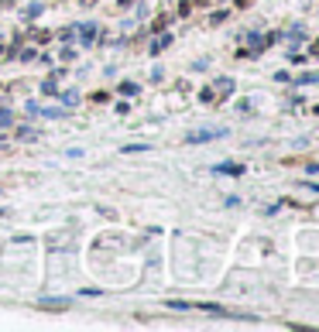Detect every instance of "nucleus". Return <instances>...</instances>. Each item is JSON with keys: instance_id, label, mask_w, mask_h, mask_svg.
Listing matches in <instances>:
<instances>
[{"instance_id": "39448f33", "label": "nucleus", "mask_w": 319, "mask_h": 332, "mask_svg": "<svg viewBox=\"0 0 319 332\" xmlns=\"http://www.w3.org/2000/svg\"><path fill=\"white\" fill-rule=\"evenodd\" d=\"M168 45H172V34H161V38H155V41H151V55H158V52H165Z\"/></svg>"}, {"instance_id": "423d86ee", "label": "nucleus", "mask_w": 319, "mask_h": 332, "mask_svg": "<svg viewBox=\"0 0 319 332\" xmlns=\"http://www.w3.org/2000/svg\"><path fill=\"white\" fill-rule=\"evenodd\" d=\"M93 38H96V28H93V24H86V28H82V45H89Z\"/></svg>"}, {"instance_id": "a211bd4d", "label": "nucleus", "mask_w": 319, "mask_h": 332, "mask_svg": "<svg viewBox=\"0 0 319 332\" xmlns=\"http://www.w3.org/2000/svg\"><path fill=\"white\" fill-rule=\"evenodd\" d=\"M117 3H131V0H117Z\"/></svg>"}, {"instance_id": "f3484780", "label": "nucleus", "mask_w": 319, "mask_h": 332, "mask_svg": "<svg viewBox=\"0 0 319 332\" xmlns=\"http://www.w3.org/2000/svg\"><path fill=\"white\" fill-rule=\"evenodd\" d=\"M82 3H86V7H93V3H96V0H82Z\"/></svg>"}, {"instance_id": "f257e3e1", "label": "nucleus", "mask_w": 319, "mask_h": 332, "mask_svg": "<svg viewBox=\"0 0 319 332\" xmlns=\"http://www.w3.org/2000/svg\"><path fill=\"white\" fill-rule=\"evenodd\" d=\"M223 133H227L223 127H213V131H192L185 140H189V144H206V140H216V137H223Z\"/></svg>"}, {"instance_id": "f03ea898", "label": "nucleus", "mask_w": 319, "mask_h": 332, "mask_svg": "<svg viewBox=\"0 0 319 332\" xmlns=\"http://www.w3.org/2000/svg\"><path fill=\"white\" fill-rule=\"evenodd\" d=\"M38 308H45V312H66V308H72V298H41Z\"/></svg>"}, {"instance_id": "20e7f679", "label": "nucleus", "mask_w": 319, "mask_h": 332, "mask_svg": "<svg viewBox=\"0 0 319 332\" xmlns=\"http://www.w3.org/2000/svg\"><path fill=\"white\" fill-rule=\"evenodd\" d=\"M213 93H223V96H230V93H234V79H227V75H223V79H216Z\"/></svg>"}, {"instance_id": "9d476101", "label": "nucleus", "mask_w": 319, "mask_h": 332, "mask_svg": "<svg viewBox=\"0 0 319 332\" xmlns=\"http://www.w3.org/2000/svg\"><path fill=\"white\" fill-rule=\"evenodd\" d=\"M199 100H203V103H216V93H213V89H203Z\"/></svg>"}, {"instance_id": "7ed1b4c3", "label": "nucleus", "mask_w": 319, "mask_h": 332, "mask_svg": "<svg viewBox=\"0 0 319 332\" xmlns=\"http://www.w3.org/2000/svg\"><path fill=\"white\" fill-rule=\"evenodd\" d=\"M216 171H220V175H234V178H237V175H244V165L227 161V165H216Z\"/></svg>"}, {"instance_id": "0eeeda50", "label": "nucleus", "mask_w": 319, "mask_h": 332, "mask_svg": "<svg viewBox=\"0 0 319 332\" xmlns=\"http://www.w3.org/2000/svg\"><path fill=\"white\" fill-rule=\"evenodd\" d=\"M124 154H141V151H148V144H127V147H120Z\"/></svg>"}, {"instance_id": "6e6552de", "label": "nucleus", "mask_w": 319, "mask_h": 332, "mask_svg": "<svg viewBox=\"0 0 319 332\" xmlns=\"http://www.w3.org/2000/svg\"><path fill=\"white\" fill-rule=\"evenodd\" d=\"M10 124H14V117H10V110H3V106H0V131H3V127H10Z\"/></svg>"}, {"instance_id": "4468645a", "label": "nucleus", "mask_w": 319, "mask_h": 332, "mask_svg": "<svg viewBox=\"0 0 319 332\" xmlns=\"http://www.w3.org/2000/svg\"><path fill=\"white\" fill-rule=\"evenodd\" d=\"M17 137H21V140H31V137H35V131H31V127H21V131H17Z\"/></svg>"}, {"instance_id": "9b49d317", "label": "nucleus", "mask_w": 319, "mask_h": 332, "mask_svg": "<svg viewBox=\"0 0 319 332\" xmlns=\"http://www.w3.org/2000/svg\"><path fill=\"white\" fill-rule=\"evenodd\" d=\"M172 312H189V301H168Z\"/></svg>"}, {"instance_id": "f8f14e48", "label": "nucleus", "mask_w": 319, "mask_h": 332, "mask_svg": "<svg viewBox=\"0 0 319 332\" xmlns=\"http://www.w3.org/2000/svg\"><path fill=\"white\" fill-rule=\"evenodd\" d=\"M168 24V14H161V17H155V24H151V31H161Z\"/></svg>"}, {"instance_id": "1a4fd4ad", "label": "nucleus", "mask_w": 319, "mask_h": 332, "mask_svg": "<svg viewBox=\"0 0 319 332\" xmlns=\"http://www.w3.org/2000/svg\"><path fill=\"white\" fill-rule=\"evenodd\" d=\"M120 93H124V96H134L138 86H134V82H120Z\"/></svg>"}, {"instance_id": "ddd939ff", "label": "nucleus", "mask_w": 319, "mask_h": 332, "mask_svg": "<svg viewBox=\"0 0 319 332\" xmlns=\"http://www.w3.org/2000/svg\"><path fill=\"white\" fill-rule=\"evenodd\" d=\"M31 41H38V45L48 41V31H31Z\"/></svg>"}, {"instance_id": "2eb2a0df", "label": "nucleus", "mask_w": 319, "mask_h": 332, "mask_svg": "<svg viewBox=\"0 0 319 332\" xmlns=\"http://www.w3.org/2000/svg\"><path fill=\"white\" fill-rule=\"evenodd\" d=\"M178 14H182V17H189V14H192V3H189V0H185V3H178Z\"/></svg>"}, {"instance_id": "dca6fc26", "label": "nucleus", "mask_w": 319, "mask_h": 332, "mask_svg": "<svg viewBox=\"0 0 319 332\" xmlns=\"http://www.w3.org/2000/svg\"><path fill=\"white\" fill-rule=\"evenodd\" d=\"M309 55H319V41H316V45H313V48H309Z\"/></svg>"}]
</instances>
